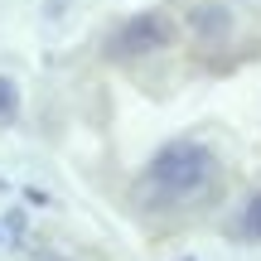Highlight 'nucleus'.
Here are the masks:
<instances>
[{"label":"nucleus","mask_w":261,"mask_h":261,"mask_svg":"<svg viewBox=\"0 0 261 261\" xmlns=\"http://www.w3.org/2000/svg\"><path fill=\"white\" fill-rule=\"evenodd\" d=\"M223 194V160L203 140H169L150 155L136 179V203L145 213H184Z\"/></svg>","instance_id":"f257e3e1"},{"label":"nucleus","mask_w":261,"mask_h":261,"mask_svg":"<svg viewBox=\"0 0 261 261\" xmlns=\"http://www.w3.org/2000/svg\"><path fill=\"white\" fill-rule=\"evenodd\" d=\"M169 39H174V24H169V15H160V10H145V15H130L121 24L107 34V58L112 63H136V58L145 54H160V48H169Z\"/></svg>","instance_id":"f03ea898"},{"label":"nucleus","mask_w":261,"mask_h":261,"mask_svg":"<svg viewBox=\"0 0 261 261\" xmlns=\"http://www.w3.org/2000/svg\"><path fill=\"white\" fill-rule=\"evenodd\" d=\"M189 29H194L203 44H223V39H232V15H227V5H218V0H203V5L189 10Z\"/></svg>","instance_id":"7ed1b4c3"},{"label":"nucleus","mask_w":261,"mask_h":261,"mask_svg":"<svg viewBox=\"0 0 261 261\" xmlns=\"http://www.w3.org/2000/svg\"><path fill=\"white\" fill-rule=\"evenodd\" d=\"M232 237H237V242H261V189H256V194H247V203L237 208Z\"/></svg>","instance_id":"20e7f679"},{"label":"nucleus","mask_w":261,"mask_h":261,"mask_svg":"<svg viewBox=\"0 0 261 261\" xmlns=\"http://www.w3.org/2000/svg\"><path fill=\"white\" fill-rule=\"evenodd\" d=\"M15 112H19V87L0 77V121H15Z\"/></svg>","instance_id":"39448f33"}]
</instances>
